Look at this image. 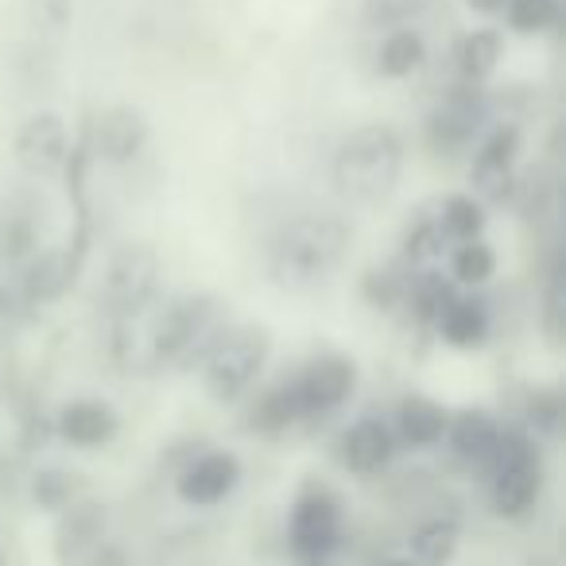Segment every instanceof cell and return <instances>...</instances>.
<instances>
[{"label": "cell", "mask_w": 566, "mask_h": 566, "mask_svg": "<svg viewBox=\"0 0 566 566\" xmlns=\"http://www.w3.org/2000/svg\"><path fill=\"white\" fill-rule=\"evenodd\" d=\"M0 566H4V558H0Z\"/></svg>", "instance_id": "obj_39"}, {"label": "cell", "mask_w": 566, "mask_h": 566, "mask_svg": "<svg viewBox=\"0 0 566 566\" xmlns=\"http://www.w3.org/2000/svg\"><path fill=\"white\" fill-rule=\"evenodd\" d=\"M268 361H272V331L264 323H237L213 338L198 365H202V385L210 400L237 403L252 392Z\"/></svg>", "instance_id": "obj_4"}, {"label": "cell", "mask_w": 566, "mask_h": 566, "mask_svg": "<svg viewBox=\"0 0 566 566\" xmlns=\"http://www.w3.org/2000/svg\"><path fill=\"white\" fill-rule=\"evenodd\" d=\"M520 151H524V136L516 125H493L489 133H481L470 148V195L485 206L504 202L509 190L516 187Z\"/></svg>", "instance_id": "obj_8"}, {"label": "cell", "mask_w": 566, "mask_h": 566, "mask_svg": "<svg viewBox=\"0 0 566 566\" xmlns=\"http://www.w3.org/2000/svg\"><path fill=\"white\" fill-rule=\"evenodd\" d=\"M40 252V210L28 198H9L0 206V264L20 268Z\"/></svg>", "instance_id": "obj_21"}, {"label": "cell", "mask_w": 566, "mask_h": 566, "mask_svg": "<svg viewBox=\"0 0 566 566\" xmlns=\"http://www.w3.org/2000/svg\"><path fill=\"white\" fill-rule=\"evenodd\" d=\"M481 120H485V105L478 97V86H462L450 97H442L431 113H427L423 140L439 159H454L478 144Z\"/></svg>", "instance_id": "obj_12"}, {"label": "cell", "mask_w": 566, "mask_h": 566, "mask_svg": "<svg viewBox=\"0 0 566 566\" xmlns=\"http://www.w3.org/2000/svg\"><path fill=\"white\" fill-rule=\"evenodd\" d=\"M377 566H416L411 558H385V563H377Z\"/></svg>", "instance_id": "obj_38"}, {"label": "cell", "mask_w": 566, "mask_h": 566, "mask_svg": "<svg viewBox=\"0 0 566 566\" xmlns=\"http://www.w3.org/2000/svg\"><path fill=\"white\" fill-rule=\"evenodd\" d=\"M563 315H566V292H563V272H551L547 292H543V331L551 342H563Z\"/></svg>", "instance_id": "obj_35"}, {"label": "cell", "mask_w": 566, "mask_h": 566, "mask_svg": "<svg viewBox=\"0 0 566 566\" xmlns=\"http://www.w3.org/2000/svg\"><path fill=\"white\" fill-rule=\"evenodd\" d=\"M462 543V527L454 516H431L411 532V563L416 566H447Z\"/></svg>", "instance_id": "obj_26"}, {"label": "cell", "mask_w": 566, "mask_h": 566, "mask_svg": "<svg viewBox=\"0 0 566 566\" xmlns=\"http://www.w3.org/2000/svg\"><path fill=\"white\" fill-rule=\"evenodd\" d=\"M396 434L392 423H385L380 416H361L346 427L342 434V465L357 478H373V473L388 470V462L396 458Z\"/></svg>", "instance_id": "obj_16"}, {"label": "cell", "mask_w": 566, "mask_h": 566, "mask_svg": "<svg viewBox=\"0 0 566 566\" xmlns=\"http://www.w3.org/2000/svg\"><path fill=\"white\" fill-rule=\"evenodd\" d=\"M496 249L478 237V241H462L450 244V260H447V280L454 283L458 292H481L489 280L496 275Z\"/></svg>", "instance_id": "obj_25"}, {"label": "cell", "mask_w": 566, "mask_h": 566, "mask_svg": "<svg viewBox=\"0 0 566 566\" xmlns=\"http://www.w3.org/2000/svg\"><path fill=\"white\" fill-rule=\"evenodd\" d=\"M74 9L78 0H24V20L40 43H55L74 28Z\"/></svg>", "instance_id": "obj_30"}, {"label": "cell", "mask_w": 566, "mask_h": 566, "mask_svg": "<svg viewBox=\"0 0 566 566\" xmlns=\"http://www.w3.org/2000/svg\"><path fill=\"white\" fill-rule=\"evenodd\" d=\"M55 431L63 442L78 450H97L109 447L120 431V416L113 411V403L94 400V396H82V400L63 403V411L55 416Z\"/></svg>", "instance_id": "obj_17"}, {"label": "cell", "mask_w": 566, "mask_h": 566, "mask_svg": "<svg viewBox=\"0 0 566 566\" xmlns=\"http://www.w3.org/2000/svg\"><path fill=\"white\" fill-rule=\"evenodd\" d=\"M303 419H323L346 408L357 392V361L349 354H318L292 377Z\"/></svg>", "instance_id": "obj_9"}, {"label": "cell", "mask_w": 566, "mask_h": 566, "mask_svg": "<svg viewBox=\"0 0 566 566\" xmlns=\"http://www.w3.org/2000/svg\"><path fill=\"white\" fill-rule=\"evenodd\" d=\"M408 287H411V275H403L400 268H373V272L361 280L365 300H369L377 311L400 307V303L408 300Z\"/></svg>", "instance_id": "obj_32"}, {"label": "cell", "mask_w": 566, "mask_h": 566, "mask_svg": "<svg viewBox=\"0 0 566 566\" xmlns=\"http://www.w3.org/2000/svg\"><path fill=\"white\" fill-rule=\"evenodd\" d=\"M156 287L159 252L148 241H125L109 256V264H105L97 300H102L105 315L113 323H136L151 307V300H156Z\"/></svg>", "instance_id": "obj_5"}, {"label": "cell", "mask_w": 566, "mask_h": 566, "mask_svg": "<svg viewBox=\"0 0 566 566\" xmlns=\"http://www.w3.org/2000/svg\"><path fill=\"white\" fill-rule=\"evenodd\" d=\"M473 12H481V17H496V12H504V4L509 0H465Z\"/></svg>", "instance_id": "obj_37"}, {"label": "cell", "mask_w": 566, "mask_h": 566, "mask_svg": "<svg viewBox=\"0 0 566 566\" xmlns=\"http://www.w3.org/2000/svg\"><path fill=\"white\" fill-rule=\"evenodd\" d=\"M295 423H303V416H300V400H295L292 380H280L275 388L260 392L249 411V427L260 434H283Z\"/></svg>", "instance_id": "obj_27"}, {"label": "cell", "mask_w": 566, "mask_h": 566, "mask_svg": "<svg viewBox=\"0 0 566 566\" xmlns=\"http://www.w3.org/2000/svg\"><path fill=\"white\" fill-rule=\"evenodd\" d=\"M237 485H241V458L229 454V450H206V454L190 458L175 478L179 501L195 504V509L221 504Z\"/></svg>", "instance_id": "obj_13"}, {"label": "cell", "mask_w": 566, "mask_h": 566, "mask_svg": "<svg viewBox=\"0 0 566 566\" xmlns=\"http://www.w3.org/2000/svg\"><path fill=\"white\" fill-rule=\"evenodd\" d=\"M148 144H151V120L140 105L113 102L94 113V125H90V151H94V159H102V164L128 167L148 151Z\"/></svg>", "instance_id": "obj_11"}, {"label": "cell", "mask_w": 566, "mask_h": 566, "mask_svg": "<svg viewBox=\"0 0 566 566\" xmlns=\"http://www.w3.org/2000/svg\"><path fill=\"white\" fill-rule=\"evenodd\" d=\"M71 280H74L71 256L59 249H48V252H35L32 260H24L20 275L12 283H17L24 307H43V303H55L71 287Z\"/></svg>", "instance_id": "obj_19"}, {"label": "cell", "mask_w": 566, "mask_h": 566, "mask_svg": "<svg viewBox=\"0 0 566 566\" xmlns=\"http://www.w3.org/2000/svg\"><path fill=\"white\" fill-rule=\"evenodd\" d=\"M543 489V465L535 442L524 431H504L493 462H489V501L504 520H520L532 512Z\"/></svg>", "instance_id": "obj_6"}, {"label": "cell", "mask_w": 566, "mask_h": 566, "mask_svg": "<svg viewBox=\"0 0 566 566\" xmlns=\"http://www.w3.org/2000/svg\"><path fill=\"white\" fill-rule=\"evenodd\" d=\"M105 504L102 501H74L66 512H59L55 524V563L59 566H90V558L105 547Z\"/></svg>", "instance_id": "obj_14"}, {"label": "cell", "mask_w": 566, "mask_h": 566, "mask_svg": "<svg viewBox=\"0 0 566 566\" xmlns=\"http://www.w3.org/2000/svg\"><path fill=\"white\" fill-rule=\"evenodd\" d=\"M527 427L535 434L563 431V400H558V392H532V400H527Z\"/></svg>", "instance_id": "obj_34"}, {"label": "cell", "mask_w": 566, "mask_h": 566, "mask_svg": "<svg viewBox=\"0 0 566 566\" xmlns=\"http://www.w3.org/2000/svg\"><path fill=\"white\" fill-rule=\"evenodd\" d=\"M90 566H128V558L120 547H102L94 558H90Z\"/></svg>", "instance_id": "obj_36"}, {"label": "cell", "mask_w": 566, "mask_h": 566, "mask_svg": "<svg viewBox=\"0 0 566 566\" xmlns=\"http://www.w3.org/2000/svg\"><path fill=\"white\" fill-rule=\"evenodd\" d=\"M408 144L388 120H369L346 133L334 148L331 182L349 206H385L400 190Z\"/></svg>", "instance_id": "obj_2"}, {"label": "cell", "mask_w": 566, "mask_h": 566, "mask_svg": "<svg viewBox=\"0 0 566 566\" xmlns=\"http://www.w3.org/2000/svg\"><path fill=\"white\" fill-rule=\"evenodd\" d=\"M221 326V300L210 292H182L171 295L148 323V354L144 361L151 369L159 365H190L202 361Z\"/></svg>", "instance_id": "obj_3"}, {"label": "cell", "mask_w": 566, "mask_h": 566, "mask_svg": "<svg viewBox=\"0 0 566 566\" xmlns=\"http://www.w3.org/2000/svg\"><path fill=\"white\" fill-rule=\"evenodd\" d=\"M71 128L66 117L55 109H35L32 117L20 120L12 136V159L32 179H51L71 164Z\"/></svg>", "instance_id": "obj_10"}, {"label": "cell", "mask_w": 566, "mask_h": 566, "mask_svg": "<svg viewBox=\"0 0 566 566\" xmlns=\"http://www.w3.org/2000/svg\"><path fill=\"white\" fill-rule=\"evenodd\" d=\"M431 326L442 346L473 354V349H481L493 338V311H489V303L478 292H454L447 300V307L434 315Z\"/></svg>", "instance_id": "obj_15"}, {"label": "cell", "mask_w": 566, "mask_h": 566, "mask_svg": "<svg viewBox=\"0 0 566 566\" xmlns=\"http://www.w3.org/2000/svg\"><path fill=\"white\" fill-rule=\"evenodd\" d=\"M82 489H86V481L78 478L74 470H63V465H48V470H40L32 478V501L35 509L43 512H66L74 501H82Z\"/></svg>", "instance_id": "obj_28"}, {"label": "cell", "mask_w": 566, "mask_h": 566, "mask_svg": "<svg viewBox=\"0 0 566 566\" xmlns=\"http://www.w3.org/2000/svg\"><path fill=\"white\" fill-rule=\"evenodd\" d=\"M447 249L450 244H447V237H442L434 213L419 218L416 226H408V233H403V260H408V264H427V260L442 256Z\"/></svg>", "instance_id": "obj_33"}, {"label": "cell", "mask_w": 566, "mask_h": 566, "mask_svg": "<svg viewBox=\"0 0 566 566\" xmlns=\"http://www.w3.org/2000/svg\"><path fill=\"white\" fill-rule=\"evenodd\" d=\"M501 434H504V427L496 423V416H489L485 408H462V411H454L447 423L450 450L473 465L493 462L496 447H501Z\"/></svg>", "instance_id": "obj_20"}, {"label": "cell", "mask_w": 566, "mask_h": 566, "mask_svg": "<svg viewBox=\"0 0 566 566\" xmlns=\"http://www.w3.org/2000/svg\"><path fill=\"white\" fill-rule=\"evenodd\" d=\"M434 0H365L361 20L373 32H392V28H416L419 17L431 12Z\"/></svg>", "instance_id": "obj_31"}, {"label": "cell", "mask_w": 566, "mask_h": 566, "mask_svg": "<svg viewBox=\"0 0 566 566\" xmlns=\"http://www.w3.org/2000/svg\"><path fill=\"white\" fill-rule=\"evenodd\" d=\"M427 66V40L419 28H392L380 32L377 43V74L385 82H403Z\"/></svg>", "instance_id": "obj_22"}, {"label": "cell", "mask_w": 566, "mask_h": 566, "mask_svg": "<svg viewBox=\"0 0 566 566\" xmlns=\"http://www.w3.org/2000/svg\"><path fill=\"white\" fill-rule=\"evenodd\" d=\"M447 423H450V411L442 408L439 400L423 392H408L396 408V423H392V434L396 442L411 450H431L447 439Z\"/></svg>", "instance_id": "obj_18"}, {"label": "cell", "mask_w": 566, "mask_h": 566, "mask_svg": "<svg viewBox=\"0 0 566 566\" xmlns=\"http://www.w3.org/2000/svg\"><path fill=\"white\" fill-rule=\"evenodd\" d=\"M504 59V35L496 28H473L458 40L454 63H458V78L465 86H481L496 74Z\"/></svg>", "instance_id": "obj_23"}, {"label": "cell", "mask_w": 566, "mask_h": 566, "mask_svg": "<svg viewBox=\"0 0 566 566\" xmlns=\"http://www.w3.org/2000/svg\"><path fill=\"white\" fill-rule=\"evenodd\" d=\"M434 221H439L447 244H462V241H478L489 229V206L481 198H473L470 190H454L439 202L434 210Z\"/></svg>", "instance_id": "obj_24"}, {"label": "cell", "mask_w": 566, "mask_h": 566, "mask_svg": "<svg viewBox=\"0 0 566 566\" xmlns=\"http://www.w3.org/2000/svg\"><path fill=\"white\" fill-rule=\"evenodd\" d=\"M501 17H504V24H509V32L532 40V35H547L551 28L558 24L563 0H509Z\"/></svg>", "instance_id": "obj_29"}, {"label": "cell", "mask_w": 566, "mask_h": 566, "mask_svg": "<svg viewBox=\"0 0 566 566\" xmlns=\"http://www.w3.org/2000/svg\"><path fill=\"white\" fill-rule=\"evenodd\" d=\"M287 543L303 566H326L342 547V501L326 485H307L295 496Z\"/></svg>", "instance_id": "obj_7"}, {"label": "cell", "mask_w": 566, "mask_h": 566, "mask_svg": "<svg viewBox=\"0 0 566 566\" xmlns=\"http://www.w3.org/2000/svg\"><path fill=\"white\" fill-rule=\"evenodd\" d=\"M349 244L354 229L338 213H295L268 241V280L292 295L326 287L349 260Z\"/></svg>", "instance_id": "obj_1"}]
</instances>
